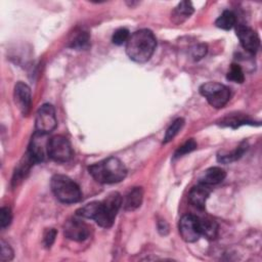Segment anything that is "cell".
Segmentation results:
<instances>
[{
  "label": "cell",
  "mask_w": 262,
  "mask_h": 262,
  "mask_svg": "<svg viewBox=\"0 0 262 262\" xmlns=\"http://www.w3.org/2000/svg\"><path fill=\"white\" fill-rule=\"evenodd\" d=\"M225 171L220 167H212L207 169L200 177V183L204 185H215L224 180Z\"/></svg>",
  "instance_id": "cell-15"
},
{
  "label": "cell",
  "mask_w": 262,
  "mask_h": 262,
  "mask_svg": "<svg viewBox=\"0 0 262 262\" xmlns=\"http://www.w3.org/2000/svg\"><path fill=\"white\" fill-rule=\"evenodd\" d=\"M210 195V189L207 185L199 184L193 186L189 193H188V200L192 206H194L199 210H204L206 206V202Z\"/></svg>",
  "instance_id": "cell-13"
},
{
  "label": "cell",
  "mask_w": 262,
  "mask_h": 262,
  "mask_svg": "<svg viewBox=\"0 0 262 262\" xmlns=\"http://www.w3.org/2000/svg\"><path fill=\"white\" fill-rule=\"evenodd\" d=\"M247 147H248V144H247V142L244 141L231 152L224 154V155L223 154L219 155L218 156V161L223 163V164H228V163L234 162V161L238 160L244 155V152L247 150Z\"/></svg>",
  "instance_id": "cell-18"
},
{
  "label": "cell",
  "mask_w": 262,
  "mask_h": 262,
  "mask_svg": "<svg viewBox=\"0 0 262 262\" xmlns=\"http://www.w3.org/2000/svg\"><path fill=\"white\" fill-rule=\"evenodd\" d=\"M13 258V250L11 247L4 241L1 239V254H0V261H10Z\"/></svg>",
  "instance_id": "cell-25"
},
{
  "label": "cell",
  "mask_w": 262,
  "mask_h": 262,
  "mask_svg": "<svg viewBox=\"0 0 262 262\" xmlns=\"http://www.w3.org/2000/svg\"><path fill=\"white\" fill-rule=\"evenodd\" d=\"M235 14L230 10H224L216 19L215 25L217 28L228 31L235 25Z\"/></svg>",
  "instance_id": "cell-17"
},
{
  "label": "cell",
  "mask_w": 262,
  "mask_h": 262,
  "mask_svg": "<svg viewBox=\"0 0 262 262\" xmlns=\"http://www.w3.org/2000/svg\"><path fill=\"white\" fill-rule=\"evenodd\" d=\"M63 233L66 237L76 241L82 242L86 239L90 234V227L87 223L79 218H70L63 225Z\"/></svg>",
  "instance_id": "cell-9"
},
{
  "label": "cell",
  "mask_w": 262,
  "mask_h": 262,
  "mask_svg": "<svg viewBox=\"0 0 262 262\" xmlns=\"http://www.w3.org/2000/svg\"><path fill=\"white\" fill-rule=\"evenodd\" d=\"M179 233L186 243L196 242L202 235L200 218L191 214L182 216L179 221Z\"/></svg>",
  "instance_id": "cell-8"
},
{
  "label": "cell",
  "mask_w": 262,
  "mask_h": 262,
  "mask_svg": "<svg viewBox=\"0 0 262 262\" xmlns=\"http://www.w3.org/2000/svg\"><path fill=\"white\" fill-rule=\"evenodd\" d=\"M47 156L56 163H67L73 157V149L68 138L55 135L48 140Z\"/></svg>",
  "instance_id": "cell-6"
},
{
  "label": "cell",
  "mask_w": 262,
  "mask_h": 262,
  "mask_svg": "<svg viewBox=\"0 0 262 262\" xmlns=\"http://www.w3.org/2000/svg\"><path fill=\"white\" fill-rule=\"evenodd\" d=\"M13 97H14V102L18 107V110L21 112V114L27 115L30 111L31 102H32L30 87L23 82L16 83V85L14 86Z\"/></svg>",
  "instance_id": "cell-12"
},
{
  "label": "cell",
  "mask_w": 262,
  "mask_h": 262,
  "mask_svg": "<svg viewBox=\"0 0 262 262\" xmlns=\"http://www.w3.org/2000/svg\"><path fill=\"white\" fill-rule=\"evenodd\" d=\"M56 125H57V120H56L54 107L49 103H45L41 105L36 113V119H35L36 132L48 135L51 131L55 129Z\"/></svg>",
  "instance_id": "cell-7"
},
{
  "label": "cell",
  "mask_w": 262,
  "mask_h": 262,
  "mask_svg": "<svg viewBox=\"0 0 262 262\" xmlns=\"http://www.w3.org/2000/svg\"><path fill=\"white\" fill-rule=\"evenodd\" d=\"M200 93L215 108L223 107L230 99L229 89L217 82H207L200 87Z\"/></svg>",
  "instance_id": "cell-5"
},
{
  "label": "cell",
  "mask_w": 262,
  "mask_h": 262,
  "mask_svg": "<svg viewBox=\"0 0 262 262\" xmlns=\"http://www.w3.org/2000/svg\"><path fill=\"white\" fill-rule=\"evenodd\" d=\"M201 233L209 239H214L218 233V225L214 220L200 218Z\"/></svg>",
  "instance_id": "cell-16"
},
{
  "label": "cell",
  "mask_w": 262,
  "mask_h": 262,
  "mask_svg": "<svg viewBox=\"0 0 262 262\" xmlns=\"http://www.w3.org/2000/svg\"><path fill=\"white\" fill-rule=\"evenodd\" d=\"M88 171L97 182L103 184L118 183L127 175L125 165L116 157L106 158L89 166Z\"/></svg>",
  "instance_id": "cell-3"
},
{
  "label": "cell",
  "mask_w": 262,
  "mask_h": 262,
  "mask_svg": "<svg viewBox=\"0 0 262 262\" xmlns=\"http://www.w3.org/2000/svg\"><path fill=\"white\" fill-rule=\"evenodd\" d=\"M227 80L232 81L234 83H243L245 80V75L244 72L241 68L239 64L237 63H232L230 66V69L227 73Z\"/></svg>",
  "instance_id": "cell-21"
},
{
  "label": "cell",
  "mask_w": 262,
  "mask_h": 262,
  "mask_svg": "<svg viewBox=\"0 0 262 262\" xmlns=\"http://www.w3.org/2000/svg\"><path fill=\"white\" fill-rule=\"evenodd\" d=\"M129 37H130L129 31L126 28H120L116 30L115 33L113 34L112 41L116 45H122L124 43H127Z\"/></svg>",
  "instance_id": "cell-23"
},
{
  "label": "cell",
  "mask_w": 262,
  "mask_h": 262,
  "mask_svg": "<svg viewBox=\"0 0 262 262\" xmlns=\"http://www.w3.org/2000/svg\"><path fill=\"white\" fill-rule=\"evenodd\" d=\"M174 13L178 17H183V18L189 17L193 13L192 3L190 1H181L177 5Z\"/></svg>",
  "instance_id": "cell-22"
},
{
  "label": "cell",
  "mask_w": 262,
  "mask_h": 262,
  "mask_svg": "<svg viewBox=\"0 0 262 262\" xmlns=\"http://www.w3.org/2000/svg\"><path fill=\"white\" fill-rule=\"evenodd\" d=\"M12 219L11 211L8 207H2L0 210V226L1 228L7 227Z\"/></svg>",
  "instance_id": "cell-26"
},
{
  "label": "cell",
  "mask_w": 262,
  "mask_h": 262,
  "mask_svg": "<svg viewBox=\"0 0 262 262\" xmlns=\"http://www.w3.org/2000/svg\"><path fill=\"white\" fill-rule=\"evenodd\" d=\"M158 228H159V231L162 233V234H167L168 233V224L165 222V221H159L158 223Z\"/></svg>",
  "instance_id": "cell-29"
},
{
  "label": "cell",
  "mask_w": 262,
  "mask_h": 262,
  "mask_svg": "<svg viewBox=\"0 0 262 262\" xmlns=\"http://www.w3.org/2000/svg\"><path fill=\"white\" fill-rule=\"evenodd\" d=\"M184 125V120L182 118H178L176 119L171 125L170 127L167 129L165 137H164V143H167L169 141H171L176 135L177 133L181 130V128Z\"/></svg>",
  "instance_id": "cell-20"
},
{
  "label": "cell",
  "mask_w": 262,
  "mask_h": 262,
  "mask_svg": "<svg viewBox=\"0 0 262 262\" xmlns=\"http://www.w3.org/2000/svg\"><path fill=\"white\" fill-rule=\"evenodd\" d=\"M56 230L54 228H47L43 235V243L46 248H50L55 241Z\"/></svg>",
  "instance_id": "cell-28"
},
{
  "label": "cell",
  "mask_w": 262,
  "mask_h": 262,
  "mask_svg": "<svg viewBox=\"0 0 262 262\" xmlns=\"http://www.w3.org/2000/svg\"><path fill=\"white\" fill-rule=\"evenodd\" d=\"M196 148V142L193 139H188L187 141H185L181 146H179V148L176 150L174 157L175 158H179L182 157L192 150H194Z\"/></svg>",
  "instance_id": "cell-24"
},
{
  "label": "cell",
  "mask_w": 262,
  "mask_h": 262,
  "mask_svg": "<svg viewBox=\"0 0 262 262\" xmlns=\"http://www.w3.org/2000/svg\"><path fill=\"white\" fill-rule=\"evenodd\" d=\"M46 136V134H42L36 131L32 136L27 154L34 163L43 162L47 156V145L49 139H47Z\"/></svg>",
  "instance_id": "cell-10"
},
{
  "label": "cell",
  "mask_w": 262,
  "mask_h": 262,
  "mask_svg": "<svg viewBox=\"0 0 262 262\" xmlns=\"http://www.w3.org/2000/svg\"><path fill=\"white\" fill-rule=\"evenodd\" d=\"M123 203L121 194L117 191L111 192L102 202H91L81 207L77 215L94 220L99 226L108 228L113 225L118 211Z\"/></svg>",
  "instance_id": "cell-1"
},
{
  "label": "cell",
  "mask_w": 262,
  "mask_h": 262,
  "mask_svg": "<svg viewBox=\"0 0 262 262\" xmlns=\"http://www.w3.org/2000/svg\"><path fill=\"white\" fill-rule=\"evenodd\" d=\"M143 200V190L141 187H133L123 199L122 206L126 211H134L138 209Z\"/></svg>",
  "instance_id": "cell-14"
},
{
  "label": "cell",
  "mask_w": 262,
  "mask_h": 262,
  "mask_svg": "<svg viewBox=\"0 0 262 262\" xmlns=\"http://www.w3.org/2000/svg\"><path fill=\"white\" fill-rule=\"evenodd\" d=\"M90 37L87 32H80L76 37L73 39V41L70 44V47L75 48L77 50L86 49L89 46Z\"/></svg>",
  "instance_id": "cell-19"
},
{
  "label": "cell",
  "mask_w": 262,
  "mask_h": 262,
  "mask_svg": "<svg viewBox=\"0 0 262 262\" xmlns=\"http://www.w3.org/2000/svg\"><path fill=\"white\" fill-rule=\"evenodd\" d=\"M50 186L55 198L61 203L74 204L79 202L82 198L79 185L66 175H54L51 178Z\"/></svg>",
  "instance_id": "cell-4"
},
{
  "label": "cell",
  "mask_w": 262,
  "mask_h": 262,
  "mask_svg": "<svg viewBox=\"0 0 262 262\" xmlns=\"http://www.w3.org/2000/svg\"><path fill=\"white\" fill-rule=\"evenodd\" d=\"M157 40L154 33L147 29L134 32L126 43V53L135 62H146L152 56Z\"/></svg>",
  "instance_id": "cell-2"
},
{
  "label": "cell",
  "mask_w": 262,
  "mask_h": 262,
  "mask_svg": "<svg viewBox=\"0 0 262 262\" xmlns=\"http://www.w3.org/2000/svg\"><path fill=\"white\" fill-rule=\"evenodd\" d=\"M207 50H208L207 45L201 43V44H198V45H194L193 47H191L190 54L194 60H199L206 55Z\"/></svg>",
  "instance_id": "cell-27"
},
{
  "label": "cell",
  "mask_w": 262,
  "mask_h": 262,
  "mask_svg": "<svg viewBox=\"0 0 262 262\" xmlns=\"http://www.w3.org/2000/svg\"><path fill=\"white\" fill-rule=\"evenodd\" d=\"M235 33L244 49L252 54L257 52L260 46V38L253 29L245 25H238L235 29Z\"/></svg>",
  "instance_id": "cell-11"
}]
</instances>
